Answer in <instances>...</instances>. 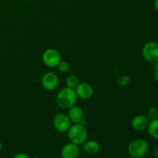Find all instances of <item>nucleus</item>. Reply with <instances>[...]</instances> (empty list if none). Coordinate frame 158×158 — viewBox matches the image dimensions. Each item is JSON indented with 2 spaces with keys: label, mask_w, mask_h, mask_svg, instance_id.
<instances>
[{
  "label": "nucleus",
  "mask_w": 158,
  "mask_h": 158,
  "mask_svg": "<svg viewBox=\"0 0 158 158\" xmlns=\"http://www.w3.org/2000/svg\"><path fill=\"white\" fill-rule=\"evenodd\" d=\"M77 95L74 89L65 87L62 89L56 95V103L60 108L63 110H69L76 105Z\"/></svg>",
  "instance_id": "obj_1"
},
{
  "label": "nucleus",
  "mask_w": 158,
  "mask_h": 158,
  "mask_svg": "<svg viewBox=\"0 0 158 158\" xmlns=\"http://www.w3.org/2000/svg\"><path fill=\"white\" fill-rule=\"evenodd\" d=\"M68 133V138L71 143L75 144L82 145L87 140L88 131L85 124L83 123H73L69 127Z\"/></svg>",
  "instance_id": "obj_2"
},
{
  "label": "nucleus",
  "mask_w": 158,
  "mask_h": 158,
  "mask_svg": "<svg viewBox=\"0 0 158 158\" xmlns=\"http://www.w3.org/2000/svg\"><path fill=\"white\" fill-rule=\"evenodd\" d=\"M149 144L144 139L137 138L129 143L127 151L130 156L134 158H143L148 154Z\"/></svg>",
  "instance_id": "obj_3"
},
{
  "label": "nucleus",
  "mask_w": 158,
  "mask_h": 158,
  "mask_svg": "<svg viewBox=\"0 0 158 158\" xmlns=\"http://www.w3.org/2000/svg\"><path fill=\"white\" fill-rule=\"evenodd\" d=\"M42 60L46 66L54 68L57 67L59 63L62 61V56L57 49L49 48L44 51L42 55Z\"/></svg>",
  "instance_id": "obj_4"
},
{
  "label": "nucleus",
  "mask_w": 158,
  "mask_h": 158,
  "mask_svg": "<svg viewBox=\"0 0 158 158\" xmlns=\"http://www.w3.org/2000/svg\"><path fill=\"white\" fill-rule=\"evenodd\" d=\"M143 58L150 63H154L158 60V42L149 41L143 45L142 48Z\"/></svg>",
  "instance_id": "obj_5"
},
{
  "label": "nucleus",
  "mask_w": 158,
  "mask_h": 158,
  "mask_svg": "<svg viewBox=\"0 0 158 158\" xmlns=\"http://www.w3.org/2000/svg\"><path fill=\"white\" fill-rule=\"evenodd\" d=\"M71 121L66 114L60 113L54 117L53 127L60 133H66L71 127Z\"/></svg>",
  "instance_id": "obj_6"
},
{
  "label": "nucleus",
  "mask_w": 158,
  "mask_h": 158,
  "mask_svg": "<svg viewBox=\"0 0 158 158\" xmlns=\"http://www.w3.org/2000/svg\"><path fill=\"white\" fill-rule=\"evenodd\" d=\"M41 83L42 86L45 89L52 91L58 87L60 80H59V77L56 74L52 72H48L43 76Z\"/></svg>",
  "instance_id": "obj_7"
},
{
  "label": "nucleus",
  "mask_w": 158,
  "mask_h": 158,
  "mask_svg": "<svg viewBox=\"0 0 158 158\" xmlns=\"http://www.w3.org/2000/svg\"><path fill=\"white\" fill-rule=\"evenodd\" d=\"M74 89H75L77 97L82 100H88L94 95V88L89 83H86V82L79 83V84Z\"/></svg>",
  "instance_id": "obj_8"
},
{
  "label": "nucleus",
  "mask_w": 158,
  "mask_h": 158,
  "mask_svg": "<svg viewBox=\"0 0 158 158\" xmlns=\"http://www.w3.org/2000/svg\"><path fill=\"white\" fill-rule=\"evenodd\" d=\"M79 154H80L79 146L71 142L65 144L60 151V156L62 158H77Z\"/></svg>",
  "instance_id": "obj_9"
},
{
  "label": "nucleus",
  "mask_w": 158,
  "mask_h": 158,
  "mask_svg": "<svg viewBox=\"0 0 158 158\" xmlns=\"http://www.w3.org/2000/svg\"><path fill=\"white\" fill-rule=\"evenodd\" d=\"M149 123L150 120L147 116L139 114L134 117L132 122H131V126H132L133 129L135 130L136 131L141 132V131H144L148 129Z\"/></svg>",
  "instance_id": "obj_10"
},
{
  "label": "nucleus",
  "mask_w": 158,
  "mask_h": 158,
  "mask_svg": "<svg viewBox=\"0 0 158 158\" xmlns=\"http://www.w3.org/2000/svg\"><path fill=\"white\" fill-rule=\"evenodd\" d=\"M68 117L73 123H80L83 120L84 112L80 106L74 105L68 110Z\"/></svg>",
  "instance_id": "obj_11"
},
{
  "label": "nucleus",
  "mask_w": 158,
  "mask_h": 158,
  "mask_svg": "<svg viewBox=\"0 0 158 158\" xmlns=\"http://www.w3.org/2000/svg\"><path fill=\"white\" fill-rule=\"evenodd\" d=\"M83 151L89 155H95L100 151V143L94 140H86L82 144Z\"/></svg>",
  "instance_id": "obj_12"
},
{
  "label": "nucleus",
  "mask_w": 158,
  "mask_h": 158,
  "mask_svg": "<svg viewBox=\"0 0 158 158\" xmlns=\"http://www.w3.org/2000/svg\"><path fill=\"white\" fill-rule=\"evenodd\" d=\"M148 134L153 139L158 140V119L154 120H150V123L148 127Z\"/></svg>",
  "instance_id": "obj_13"
},
{
  "label": "nucleus",
  "mask_w": 158,
  "mask_h": 158,
  "mask_svg": "<svg viewBox=\"0 0 158 158\" xmlns=\"http://www.w3.org/2000/svg\"><path fill=\"white\" fill-rule=\"evenodd\" d=\"M79 78L76 75H70L66 78V86L72 89H75L77 85L79 84Z\"/></svg>",
  "instance_id": "obj_14"
},
{
  "label": "nucleus",
  "mask_w": 158,
  "mask_h": 158,
  "mask_svg": "<svg viewBox=\"0 0 158 158\" xmlns=\"http://www.w3.org/2000/svg\"><path fill=\"white\" fill-rule=\"evenodd\" d=\"M147 117H148L150 120H154L156 119H158V109L157 107H151L148 110V114Z\"/></svg>",
  "instance_id": "obj_15"
},
{
  "label": "nucleus",
  "mask_w": 158,
  "mask_h": 158,
  "mask_svg": "<svg viewBox=\"0 0 158 158\" xmlns=\"http://www.w3.org/2000/svg\"><path fill=\"white\" fill-rule=\"evenodd\" d=\"M58 68V70L60 71L62 73H65L69 72V69H70V66H69V63L66 61H61L59 65L57 66Z\"/></svg>",
  "instance_id": "obj_16"
},
{
  "label": "nucleus",
  "mask_w": 158,
  "mask_h": 158,
  "mask_svg": "<svg viewBox=\"0 0 158 158\" xmlns=\"http://www.w3.org/2000/svg\"><path fill=\"white\" fill-rule=\"evenodd\" d=\"M130 80H131L130 77H128V76L125 75V76H123V77H121L120 79H119L118 83L120 86H127V85L130 83Z\"/></svg>",
  "instance_id": "obj_17"
},
{
  "label": "nucleus",
  "mask_w": 158,
  "mask_h": 158,
  "mask_svg": "<svg viewBox=\"0 0 158 158\" xmlns=\"http://www.w3.org/2000/svg\"><path fill=\"white\" fill-rule=\"evenodd\" d=\"M13 158H30L26 154L24 153H17L13 156Z\"/></svg>",
  "instance_id": "obj_18"
},
{
  "label": "nucleus",
  "mask_w": 158,
  "mask_h": 158,
  "mask_svg": "<svg viewBox=\"0 0 158 158\" xmlns=\"http://www.w3.org/2000/svg\"><path fill=\"white\" fill-rule=\"evenodd\" d=\"M153 69L154 70H158V60L153 63Z\"/></svg>",
  "instance_id": "obj_19"
},
{
  "label": "nucleus",
  "mask_w": 158,
  "mask_h": 158,
  "mask_svg": "<svg viewBox=\"0 0 158 158\" xmlns=\"http://www.w3.org/2000/svg\"><path fill=\"white\" fill-rule=\"evenodd\" d=\"M153 155H154V157L155 158L158 157V147H157V148H156L154 150V152H153Z\"/></svg>",
  "instance_id": "obj_20"
},
{
  "label": "nucleus",
  "mask_w": 158,
  "mask_h": 158,
  "mask_svg": "<svg viewBox=\"0 0 158 158\" xmlns=\"http://www.w3.org/2000/svg\"><path fill=\"white\" fill-rule=\"evenodd\" d=\"M154 78L156 81L158 82V70H154Z\"/></svg>",
  "instance_id": "obj_21"
},
{
  "label": "nucleus",
  "mask_w": 158,
  "mask_h": 158,
  "mask_svg": "<svg viewBox=\"0 0 158 158\" xmlns=\"http://www.w3.org/2000/svg\"><path fill=\"white\" fill-rule=\"evenodd\" d=\"M154 9H155V10L158 12V0H154Z\"/></svg>",
  "instance_id": "obj_22"
},
{
  "label": "nucleus",
  "mask_w": 158,
  "mask_h": 158,
  "mask_svg": "<svg viewBox=\"0 0 158 158\" xmlns=\"http://www.w3.org/2000/svg\"><path fill=\"white\" fill-rule=\"evenodd\" d=\"M2 142L0 141V151H2Z\"/></svg>",
  "instance_id": "obj_23"
},
{
  "label": "nucleus",
  "mask_w": 158,
  "mask_h": 158,
  "mask_svg": "<svg viewBox=\"0 0 158 158\" xmlns=\"http://www.w3.org/2000/svg\"><path fill=\"white\" fill-rule=\"evenodd\" d=\"M32 158H41V157H32Z\"/></svg>",
  "instance_id": "obj_24"
},
{
  "label": "nucleus",
  "mask_w": 158,
  "mask_h": 158,
  "mask_svg": "<svg viewBox=\"0 0 158 158\" xmlns=\"http://www.w3.org/2000/svg\"><path fill=\"white\" fill-rule=\"evenodd\" d=\"M127 158H134V157H127Z\"/></svg>",
  "instance_id": "obj_25"
},
{
  "label": "nucleus",
  "mask_w": 158,
  "mask_h": 158,
  "mask_svg": "<svg viewBox=\"0 0 158 158\" xmlns=\"http://www.w3.org/2000/svg\"><path fill=\"white\" fill-rule=\"evenodd\" d=\"M157 158H158V157H157Z\"/></svg>",
  "instance_id": "obj_26"
}]
</instances>
